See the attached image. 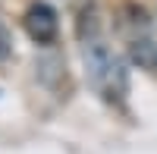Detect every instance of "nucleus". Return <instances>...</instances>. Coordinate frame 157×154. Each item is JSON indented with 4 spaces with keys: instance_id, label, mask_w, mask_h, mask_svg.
Here are the masks:
<instances>
[{
    "instance_id": "nucleus-3",
    "label": "nucleus",
    "mask_w": 157,
    "mask_h": 154,
    "mask_svg": "<svg viewBox=\"0 0 157 154\" xmlns=\"http://www.w3.org/2000/svg\"><path fill=\"white\" fill-rule=\"evenodd\" d=\"M98 35H104V13L98 6V0H85L75 16V38L88 41V38H98Z\"/></svg>"
},
{
    "instance_id": "nucleus-6",
    "label": "nucleus",
    "mask_w": 157,
    "mask_h": 154,
    "mask_svg": "<svg viewBox=\"0 0 157 154\" xmlns=\"http://www.w3.org/2000/svg\"><path fill=\"white\" fill-rule=\"evenodd\" d=\"M13 57V35H10V29L3 22H0V63H6Z\"/></svg>"
},
{
    "instance_id": "nucleus-4",
    "label": "nucleus",
    "mask_w": 157,
    "mask_h": 154,
    "mask_svg": "<svg viewBox=\"0 0 157 154\" xmlns=\"http://www.w3.org/2000/svg\"><path fill=\"white\" fill-rule=\"evenodd\" d=\"M129 60H132L138 69L157 72V41L151 35L148 38H132V41H129Z\"/></svg>"
},
{
    "instance_id": "nucleus-5",
    "label": "nucleus",
    "mask_w": 157,
    "mask_h": 154,
    "mask_svg": "<svg viewBox=\"0 0 157 154\" xmlns=\"http://www.w3.org/2000/svg\"><path fill=\"white\" fill-rule=\"evenodd\" d=\"M123 25L135 32L132 38H148V32H151V19L138 3H123Z\"/></svg>"
},
{
    "instance_id": "nucleus-2",
    "label": "nucleus",
    "mask_w": 157,
    "mask_h": 154,
    "mask_svg": "<svg viewBox=\"0 0 157 154\" xmlns=\"http://www.w3.org/2000/svg\"><path fill=\"white\" fill-rule=\"evenodd\" d=\"M22 25L35 44H54L60 35V19L47 3H32L22 16Z\"/></svg>"
},
{
    "instance_id": "nucleus-1",
    "label": "nucleus",
    "mask_w": 157,
    "mask_h": 154,
    "mask_svg": "<svg viewBox=\"0 0 157 154\" xmlns=\"http://www.w3.org/2000/svg\"><path fill=\"white\" fill-rule=\"evenodd\" d=\"M78 44H82L85 72H88V82L94 85V91L104 101L120 104L129 91V72H126V63L116 57V50L107 44V35L88 38V41H78Z\"/></svg>"
}]
</instances>
